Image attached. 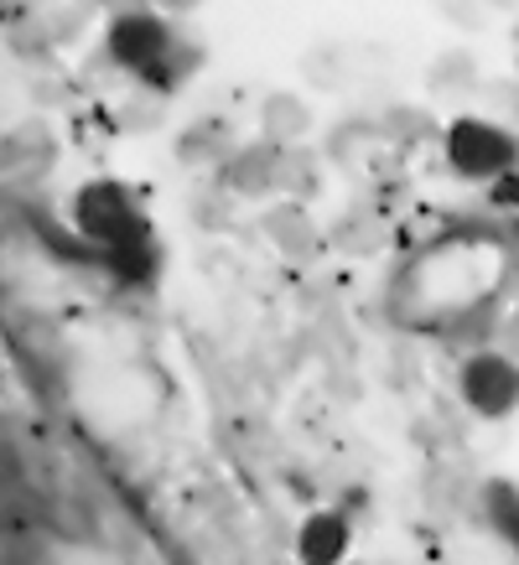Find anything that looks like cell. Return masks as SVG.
<instances>
[{
	"label": "cell",
	"instance_id": "cell-1",
	"mask_svg": "<svg viewBox=\"0 0 519 565\" xmlns=\"http://www.w3.org/2000/svg\"><path fill=\"white\" fill-rule=\"evenodd\" d=\"M504 286V249L478 234H447L395 286V311L411 327H452L484 311Z\"/></svg>",
	"mask_w": 519,
	"mask_h": 565
},
{
	"label": "cell",
	"instance_id": "cell-2",
	"mask_svg": "<svg viewBox=\"0 0 519 565\" xmlns=\"http://www.w3.org/2000/svg\"><path fill=\"white\" fill-rule=\"evenodd\" d=\"M73 228L104 255V265L125 280H151L156 244H151V213L136 203V192L120 182H84L73 192Z\"/></svg>",
	"mask_w": 519,
	"mask_h": 565
},
{
	"label": "cell",
	"instance_id": "cell-3",
	"mask_svg": "<svg viewBox=\"0 0 519 565\" xmlns=\"http://www.w3.org/2000/svg\"><path fill=\"white\" fill-rule=\"evenodd\" d=\"M109 57L120 68L140 73L156 88H177L192 73V52L182 47V36L172 32V21L156 11H125L109 21Z\"/></svg>",
	"mask_w": 519,
	"mask_h": 565
},
{
	"label": "cell",
	"instance_id": "cell-4",
	"mask_svg": "<svg viewBox=\"0 0 519 565\" xmlns=\"http://www.w3.org/2000/svg\"><path fill=\"white\" fill-rule=\"evenodd\" d=\"M447 167L467 182H488V177H509L519 167V140L499 130L494 120H452L447 125Z\"/></svg>",
	"mask_w": 519,
	"mask_h": 565
},
{
	"label": "cell",
	"instance_id": "cell-5",
	"mask_svg": "<svg viewBox=\"0 0 519 565\" xmlns=\"http://www.w3.org/2000/svg\"><path fill=\"white\" fill-rule=\"evenodd\" d=\"M457 390H463V405L484 420H504V415L519 411V363L484 348V353H467L463 374H457Z\"/></svg>",
	"mask_w": 519,
	"mask_h": 565
},
{
	"label": "cell",
	"instance_id": "cell-6",
	"mask_svg": "<svg viewBox=\"0 0 519 565\" xmlns=\"http://www.w3.org/2000/svg\"><path fill=\"white\" fill-rule=\"evenodd\" d=\"M348 550H353V524L343 509H317L301 519V530H296L301 565H348Z\"/></svg>",
	"mask_w": 519,
	"mask_h": 565
},
{
	"label": "cell",
	"instance_id": "cell-7",
	"mask_svg": "<svg viewBox=\"0 0 519 565\" xmlns=\"http://www.w3.org/2000/svg\"><path fill=\"white\" fill-rule=\"evenodd\" d=\"M478 503H484V524L494 530V540L519 555V482L488 478L484 493H478Z\"/></svg>",
	"mask_w": 519,
	"mask_h": 565
},
{
	"label": "cell",
	"instance_id": "cell-8",
	"mask_svg": "<svg viewBox=\"0 0 519 565\" xmlns=\"http://www.w3.org/2000/svg\"><path fill=\"white\" fill-rule=\"evenodd\" d=\"M265 130H271V140H286L292 130H301V109H296L286 94L271 99V109H265Z\"/></svg>",
	"mask_w": 519,
	"mask_h": 565
},
{
	"label": "cell",
	"instance_id": "cell-9",
	"mask_svg": "<svg viewBox=\"0 0 519 565\" xmlns=\"http://www.w3.org/2000/svg\"><path fill=\"white\" fill-rule=\"evenodd\" d=\"M167 11H188V6H198V0H161Z\"/></svg>",
	"mask_w": 519,
	"mask_h": 565
},
{
	"label": "cell",
	"instance_id": "cell-10",
	"mask_svg": "<svg viewBox=\"0 0 519 565\" xmlns=\"http://www.w3.org/2000/svg\"><path fill=\"white\" fill-rule=\"evenodd\" d=\"M348 565H363V561H348Z\"/></svg>",
	"mask_w": 519,
	"mask_h": 565
}]
</instances>
